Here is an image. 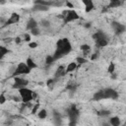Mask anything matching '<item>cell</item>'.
<instances>
[{
	"instance_id": "6da1fadb",
	"label": "cell",
	"mask_w": 126,
	"mask_h": 126,
	"mask_svg": "<svg viewBox=\"0 0 126 126\" xmlns=\"http://www.w3.org/2000/svg\"><path fill=\"white\" fill-rule=\"evenodd\" d=\"M71 50H72V46H71L69 40L66 39V37L60 39L56 42V49H55V52L52 56H53L54 60L56 61V60L62 58L63 56L67 55Z\"/></svg>"
},
{
	"instance_id": "7a4b0ae2",
	"label": "cell",
	"mask_w": 126,
	"mask_h": 126,
	"mask_svg": "<svg viewBox=\"0 0 126 126\" xmlns=\"http://www.w3.org/2000/svg\"><path fill=\"white\" fill-rule=\"evenodd\" d=\"M19 92V96L21 97V100L23 104H28L31 103L32 100H34V91L30 90L29 88H22V89L18 90Z\"/></svg>"
},
{
	"instance_id": "3957f363",
	"label": "cell",
	"mask_w": 126,
	"mask_h": 126,
	"mask_svg": "<svg viewBox=\"0 0 126 126\" xmlns=\"http://www.w3.org/2000/svg\"><path fill=\"white\" fill-rule=\"evenodd\" d=\"M30 72H31V70L28 68V66L26 65V63L20 62L17 65V67L15 68V71L13 73V77H18L19 75H27Z\"/></svg>"
},
{
	"instance_id": "277c9868",
	"label": "cell",
	"mask_w": 126,
	"mask_h": 126,
	"mask_svg": "<svg viewBox=\"0 0 126 126\" xmlns=\"http://www.w3.org/2000/svg\"><path fill=\"white\" fill-rule=\"evenodd\" d=\"M63 18H64V23L67 24V23H71V22L78 20L79 15L74 9L73 10H67V11L64 12V14H63Z\"/></svg>"
},
{
	"instance_id": "5b68a950",
	"label": "cell",
	"mask_w": 126,
	"mask_h": 126,
	"mask_svg": "<svg viewBox=\"0 0 126 126\" xmlns=\"http://www.w3.org/2000/svg\"><path fill=\"white\" fill-rule=\"evenodd\" d=\"M29 85V81L27 79H24L21 77H14V84H13V89L20 90L22 88H26Z\"/></svg>"
},
{
	"instance_id": "8992f818",
	"label": "cell",
	"mask_w": 126,
	"mask_h": 126,
	"mask_svg": "<svg viewBox=\"0 0 126 126\" xmlns=\"http://www.w3.org/2000/svg\"><path fill=\"white\" fill-rule=\"evenodd\" d=\"M104 98L107 99V98H110V99H117L118 98V92L115 91L114 89L112 88H105L104 89Z\"/></svg>"
},
{
	"instance_id": "52a82bcc",
	"label": "cell",
	"mask_w": 126,
	"mask_h": 126,
	"mask_svg": "<svg viewBox=\"0 0 126 126\" xmlns=\"http://www.w3.org/2000/svg\"><path fill=\"white\" fill-rule=\"evenodd\" d=\"M67 112H68V116H69L70 121H78L80 112H79L78 108L76 107V105H72V106L67 110Z\"/></svg>"
},
{
	"instance_id": "ba28073f",
	"label": "cell",
	"mask_w": 126,
	"mask_h": 126,
	"mask_svg": "<svg viewBox=\"0 0 126 126\" xmlns=\"http://www.w3.org/2000/svg\"><path fill=\"white\" fill-rule=\"evenodd\" d=\"M112 27L113 29H114L115 31V34L116 35H122L125 30H126V27H125V25L124 24H120V23H117V22H113L112 23Z\"/></svg>"
},
{
	"instance_id": "9c48e42d",
	"label": "cell",
	"mask_w": 126,
	"mask_h": 126,
	"mask_svg": "<svg viewBox=\"0 0 126 126\" xmlns=\"http://www.w3.org/2000/svg\"><path fill=\"white\" fill-rule=\"evenodd\" d=\"M19 21H20V15L18 13H12L10 18L4 23V25L5 26H9V25H12V24H17Z\"/></svg>"
},
{
	"instance_id": "30bf717a",
	"label": "cell",
	"mask_w": 126,
	"mask_h": 126,
	"mask_svg": "<svg viewBox=\"0 0 126 126\" xmlns=\"http://www.w3.org/2000/svg\"><path fill=\"white\" fill-rule=\"evenodd\" d=\"M83 4L85 5V11L87 13H89V12L95 9V4L92 0H83Z\"/></svg>"
},
{
	"instance_id": "8fae6325",
	"label": "cell",
	"mask_w": 126,
	"mask_h": 126,
	"mask_svg": "<svg viewBox=\"0 0 126 126\" xmlns=\"http://www.w3.org/2000/svg\"><path fill=\"white\" fill-rule=\"evenodd\" d=\"M25 63H26V65L28 66V68H29L31 71H32L33 69L37 68V64L35 62V60H34L32 57H28V58H27V60H26V62H25Z\"/></svg>"
},
{
	"instance_id": "7c38bea8",
	"label": "cell",
	"mask_w": 126,
	"mask_h": 126,
	"mask_svg": "<svg viewBox=\"0 0 126 126\" xmlns=\"http://www.w3.org/2000/svg\"><path fill=\"white\" fill-rule=\"evenodd\" d=\"M108 124L111 126H120L121 120L118 116H111L108 120Z\"/></svg>"
},
{
	"instance_id": "4fadbf2b",
	"label": "cell",
	"mask_w": 126,
	"mask_h": 126,
	"mask_svg": "<svg viewBox=\"0 0 126 126\" xmlns=\"http://www.w3.org/2000/svg\"><path fill=\"white\" fill-rule=\"evenodd\" d=\"M77 67H78V65H77L76 62H71V63H69V64L65 67V73L67 74V73L74 72L75 70L77 69Z\"/></svg>"
},
{
	"instance_id": "5bb4252c",
	"label": "cell",
	"mask_w": 126,
	"mask_h": 126,
	"mask_svg": "<svg viewBox=\"0 0 126 126\" xmlns=\"http://www.w3.org/2000/svg\"><path fill=\"white\" fill-rule=\"evenodd\" d=\"M37 26H39V23H37L35 19H30L29 21H28V23H27V30H29V31H31V30H33V29H35V28H37Z\"/></svg>"
},
{
	"instance_id": "9a60e30c",
	"label": "cell",
	"mask_w": 126,
	"mask_h": 126,
	"mask_svg": "<svg viewBox=\"0 0 126 126\" xmlns=\"http://www.w3.org/2000/svg\"><path fill=\"white\" fill-rule=\"evenodd\" d=\"M96 44L98 47H105L108 44L107 37H104V39H99V40L96 41Z\"/></svg>"
},
{
	"instance_id": "2e32d148",
	"label": "cell",
	"mask_w": 126,
	"mask_h": 126,
	"mask_svg": "<svg viewBox=\"0 0 126 126\" xmlns=\"http://www.w3.org/2000/svg\"><path fill=\"white\" fill-rule=\"evenodd\" d=\"M65 74H66V73H65V67L63 66V65H60V66L57 68L56 72H55V77H56V78H59V77L64 76Z\"/></svg>"
},
{
	"instance_id": "e0dca14e",
	"label": "cell",
	"mask_w": 126,
	"mask_h": 126,
	"mask_svg": "<svg viewBox=\"0 0 126 126\" xmlns=\"http://www.w3.org/2000/svg\"><path fill=\"white\" fill-rule=\"evenodd\" d=\"M93 98L96 102H99V100H102V99H105L104 98V90H99L97 93H95Z\"/></svg>"
},
{
	"instance_id": "ac0fdd59",
	"label": "cell",
	"mask_w": 126,
	"mask_h": 126,
	"mask_svg": "<svg viewBox=\"0 0 126 126\" xmlns=\"http://www.w3.org/2000/svg\"><path fill=\"white\" fill-rule=\"evenodd\" d=\"M9 52H10V50H9L6 46H4V45H0V60L3 59Z\"/></svg>"
},
{
	"instance_id": "d6986e66",
	"label": "cell",
	"mask_w": 126,
	"mask_h": 126,
	"mask_svg": "<svg viewBox=\"0 0 126 126\" xmlns=\"http://www.w3.org/2000/svg\"><path fill=\"white\" fill-rule=\"evenodd\" d=\"M104 37H106V35H105V34L104 32H102V31H98V32H97V33H95V34L93 35V39H94L95 41H98V40H99V39H104Z\"/></svg>"
},
{
	"instance_id": "ffe728a7",
	"label": "cell",
	"mask_w": 126,
	"mask_h": 126,
	"mask_svg": "<svg viewBox=\"0 0 126 126\" xmlns=\"http://www.w3.org/2000/svg\"><path fill=\"white\" fill-rule=\"evenodd\" d=\"M37 117H39L40 119H42V120L45 119L47 117V110L44 109V108L39 110V111H37Z\"/></svg>"
},
{
	"instance_id": "44dd1931",
	"label": "cell",
	"mask_w": 126,
	"mask_h": 126,
	"mask_svg": "<svg viewBox=\"0 0 126 126\" xmlns=\"http://www.w3.org/2000/svg\"><path fill=\"white\" fill-rule=\"evenodd\" d=\"M80 49L82 50L84 53H88V52H89L90 50H91V45L88 44V43H84V44H82V45L80 46Z\"/></svg>"
},
{
	"instance_id": "7402d4cb",
	"label": "cell",
	"mask_w": 126,
	"mask_h": 126,
	"mask_svg": "<svg viewBox=\"0 0 126 126\" xmlns=\"http://www.w3.org/2000/svg\"><path fill=\"white\" fill-rule=\"evenodd\" d=\"M48 7H45V6H42V5H37V4H35L34 6V11H48Z\"/></svg>"
},
{
	"instance_id": "603a6c76",
	"label": "cell",
	"mask_w": 126,
	"mask_h": 126,
	"mask_svg": "<svg viewBox=\"0 0 126 126\" xmlns=\"http://www.w3.org/2000/svg\"><path fill=\"white\" fill-rule=\"evenodd\" d=\"M122 4L121 1H119V0H112V1H110L109 3V7L110 8H115V7H118Z\"/></svg>"
},
{
	"instance_id": "cb8c5ba5",
	"label": "cell",
	"mask_w": 126,
	"mask_h": 126,
	"mask_svg": "<svg viewBox=\"0 0 126 126\" xmlns=\"http://www.w3.org/2000/svg\"><path fill=\"white\" fill-rule=\"evenodd\" d=\"M76 63H77V65H78V64H79V65H82V64H85V63H88V60H87V58H85V57L79 56V57H77V59H76Z\"/></svg>"
},
{
	"instance_id": "d4e9b609",
	"label": "cell",
	"mask_w": 126,
	"mask_h": 126,
	"mask_svg": "<svg viewBox=\"0 0 126 126\" xmlns=\"http://www.w3.org/2000/svg\"><path fill=\"white\" fill-rule=\"evenodd\" d=\"M54 61L55 60H54V58H53L52 55H47L46 58H45V64L46 65H51Z\"/></svg>"
},
{
	"instance_id": "484cf974",
	"label": "cell",
	"mask_w": 126,
	"mask_h": 126,
	"mask_svg": "<svg viewBox=\"0 0 126 126\" xmlns=\"http://www.w3.org/2000/svg\"><path fill=\"white\" fill-rule=\"evenodd\" d=\"M40 107H41V105H40V104H35V105H34L33 106H32V114H36L37 113V111L40 110Z\"/></svg>"
},
{
	"instance_id": "4316f807",
	"label": "cell",
	"mask_w": 126,
	"mask_h": 126,
	"mask_svg": "<svg viewBox=\"0 0 126 126\" xmlns=\"http://www.w3.org/2000/svg\"><path fill=\"white\" fill-rule=\"evenodd\" d=\"M114 71H115V64L113 62H110V64L107 67V72L109 74H113V73H114Z\"/></svg>"
},
{
	"instance_id": "83f0119b",
	"label": "cell",
	"mask_w": 126,
	"mask_h": 126,
	"mask_svg": "<svg viewBox=\"0 0 126 126\" xmlns=\"http://www.w3.org/2000/svg\"><path fill=\"white\" fill-rule=\"evenodd\" d=\"M98 115H99V116H103V117L109 116V115H110V111H109V110H105V109L100 110V111H98Z\"/></svg>"
},
{
	"instance_id": "f1b7e54d",
	"label": "cell",
	"mask_w": 126,
	"mask_h": 126,
	"mask_svg": "<svg viewBox=\"0 0 126 126\" xmlns=\"http://www.w3.org/2000/svg\"><path fill=\"white\" fill-rule=\"evenodd\" d=\"M30 32H31V35H35V36H36V35H41V30H40L39 28H35V29L31 30Z\"/></svg>"
},
{
	"instance_id": "f546056e",
	"label": "cell",
	"mask_w": 126,
	"mask_h": 126,
	"mask_svg": "<svg viewBox=\"0 0 126 126\" xmlns=\"http://www.w3.org/2000/svg\"><path fill=\"white\" fill-rule=\"evenodd\" d=\"M41 26H42L44 28H48V27H50V22L48 20H42Z\"/></svg>"
},
{
	"instance_id": "4dcf8cb0",
	"label": "cell",
	"mask_w": 126,
	"mask_h": 126,
	"mask_svg": "<svg viewBox=\"0 0 126 126\" xmlns=\"http://www.w3.org/2000/svg\"><path fill=\"white\" fill-rule=\"evenodd\" d=\"M24 41L27 42H31V41H32V35H31V34H28V33L25 34V35H24Z\"/></svg>"
},
{
	"instance_id": "1f68e13d",
	"label": "cell",
	"mask_w": 126,
	"mask_h": 126,
	"mask_svg": "<svg viewBox=\"0 0 126 126\" xmlns=\"http://www.w3.org/2000/svg\"><path fill=\"white\" fill-rule=\"evenodd\" d=\"M6 103V97L4 94H0V105H4Z\"/></svg>"
},
{
	"instance_id": "d6a6232c",
	"label": "cell",
	"mask_w": 126,
	"mask_h": 126,
	"mask_svg": "<svg viewBox=\"0 0 126 126\" xmlns=\"http://www.w3.org/2000/svg\"><path fill=\"white\" fill-rule=\"evenodd\" d=\"M29 47H30V48H33V49H35V48H36V47H37V43H36V42H29Z\"/></svg>"
},
{
	"instance_id": "836d02e7",
	"label": "cell",
	"mask_w": 126,
	"mask_h": 126,
	"mask_svg": "<svg viewBox=\"0 0 126 126\" xmlns=\"http://www.w3.org/2000/svg\"><path fill=\"white\" fill-rule=\"evenodd\" d=\"M54 82H55V79H48V80L46 81V86H47V87H51V85H52Z\"/></svg>"
},
{
	"instance_id": "e575fe53",
	"label": "cell",
	"mask_w": 126,
	"mask_h": 126,
	"mask_svg": "<svg viewBox=\"0 0 126 126\" xmlns=\"http://www.w3.org/2000/svg\"><path fill=\"white\" fill-rule=\"evenodd\" d=\"M65 5H66L68 8H70V10H73V8H74V4H73L72 2H70V1H66V2H65Z\"/></svg>"
},
{
	"instance_id": "d590c367",
	"label": "cell",
	"mask_w": 126,
	"mask_h": 126,
	"mask_svg": "<svg viewBox=\"0 0 126 126\" xmlns=\"http://www.w3.org/2000/svg\"><path fill=\"white\" fill-rule=\"evenodd\" d=\"M15 42L17 43V44H20L21 42H22V39H21V37L20 36H17V37H15Z\"/></svg>"
},
{
	"instance_id": "8d00e7d4",
	"label": "cell",
	"mask_w": 126,
	"mask_h": 126,
	"mask_svg": "<svg viewBox=\"0 0 126 126\" xmlns=\"http://www.w3.org/2000/svg\"><path fill=\"white\" fill-rule=\"evenodd\" d=\"M98 57V53H94V54H92V56H91V60L94 61V60H96Z\"/></svg>"
},
{
	"instance_id": "74e56055",
	"label": "cell",
	"mask_w": 126,
	"mask_h": 126,
	"mask_svg": "<svg viewBox=\"0 0 126 126\" xmlns=\"http://www.w3.org/2000/svg\"><path fill=\"white\" fill-rule=\"evenodd\" d=\"M13 99L15 100V102H22L21 100V97L19 96V97H13Z\"/></svg>"
},
{
	"instance_id": "f35d334b",
	"label": "cell",
	"mask_w": 126,
	"mask_h": 126,
	"mask_svg": "<svg viewBox=\"0 0 126 126\" xmlns=\"http://www.w3.org/2000/svg\"><path fill=\"white\" fill-rule=\"evenodd\" d=\"M91 26H92V23H91V22H88V23L85 24V28H87V29L91 28Z\"/></svg>"
},
{
	"instance_id": "ab89813d",
	"label": "cell",
	"mask_w": 126,
	"mask_h": 126,
	"mask_svg": "<svg viewBox=\"0 0 126 126\" xmlns=\"http://www.w3.org/2000/svg\"><path fill=\"white\" fill-rule=\"evenodd\" d=\"M69 126H77V121H70Z\"/></svg>"
},
{
	"instance_id": "60d3db41",
	"label": "cell",
	"mask_w": 126,
	"mask_h": 126,
	"mask_svg": "<svg viewBox=\"0 0 126 126\" xmlns=\"http://www.w3.org/2000/svg\"><path fill=\"white\" fill-rule=\"evenodd\" d=\"M0 61H1V60H0Z\"/></svg>"
}]
</instances>
